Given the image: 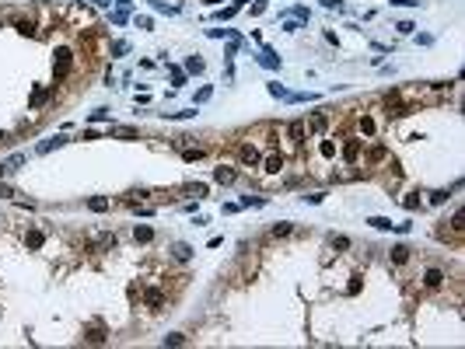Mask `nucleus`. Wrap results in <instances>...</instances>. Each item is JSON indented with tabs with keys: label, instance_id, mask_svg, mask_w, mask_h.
Segmentation results:
<instances>
[{
	"label": "nucleus",
	"instance_id": "obj_13",
	"mask_svg": "<svg viewBox=\"0 0 465 349\" xmlns=\"http://www.w3.org/2000/svg\"><path fill=\"white\" fill-rule=\"evenodd\" d=\"M357 126H360V133H364V137H375V130H378V123H375L371 115H360V119H357Z\"/></svg>",
	"mask_w": 465,
	"mask_h": 349
},
{
	"label": "nucleus",
	"instance_id": "obj_31",
	"mask_svg": "<svg viewBox=\"0 0 465 349\" xmlns=\"http://www.w3.org/2000/svg\"><path fill=\"white\" fill-rule=\"evenodd\" d=\"M444 199H448V192H444V189H441V192H434V196H430V203H434V206H441V203H444Z\"/></svg>",
	"mask_w": 465,
	"mask_h": 349
},
{
	"label": "nucleus",
	"instance_id": "obj_33",
	"mask_svg": "<svg viewBox=\"0 0 465 349\" xmlns=\"http://www.w3.org/2000/svg\"><path fill=\"white\" fill-rule=\"evenodd\" d=\"M332 248H339V252L350 248V238H332Z\"/></svg>",
	"mask_w": 465,
	"mask_h": 349
},
{
	"label": "nucleus",
	"instance_id": "obj_14",
	"mask_svg": "<svg viewBox=\"0 0 465 349\" xmlns=\"http://www.w3.org/2000/svg\"><path fill=\"white\" fill-rule=\"evenodd\" d=\"M392 262H395V266H406V262H409V248H406V245H395V248H392Z\"/></svg>",
	"mask_w": 465,
	"mask_h": 349
},
{
	"label": "nucleus",
	"instance_id": "obj_15",
	"mask_svg": "<svg viewBox=\"0 0 465 349\" xmlns=\"http://www.w3.org/2000/svg\"><path fill=\"white\" fill-rule=\"evenodd\" d=\"M63 143H67V137H53V140H42V143H39L35 150H39V154H49L53 147H63Z\"/></svg>",
	"mask_w": 465,
	"mask_h": 349
},
{
	"label": "nucleus",
	"instance_id": "obj_34",
	"mask_svg": "<svg viewBox=\"0 0 465 349\" xmlns=\"http://www.w3.org/2000/svg\"><path fill=\"white\" fill-rule=\"evenodd\" d=\"M171 80H175V84H185V73H182L178 67H171Z\"/></svg>",
	"mask_w": 465,
	"mask_h": 349
},
{
	"label": "nucleus",
	"instance_id": "obj_9",
	"mask_svg": "<svg viewBox=\"0 0 465 349\" xmlns=\"http://www.w3.org/2000/svg\"><path fill=\"white\" fill-rule=\"evenodd\" d=\"M238 154H241V161H245V164H259V147H252V143H245V147H241Z\"/></svg>",
	"mask_w": 465,
	"mask_h": 349
},
{
	"label": "nucleus",
	"instance_id": "obj_12",
	"mask_svg": "<svg viewBox=\"0 0 465 349\" xmlns=\"http://www.w3.org/2000/svg\"><path fill=\"white\" fill-rule=\"evenodd\" d=\"M367 223H371V227H375V230H392V227H395V230H399V223H392V220H388V216H367Z\"/></svg>",
	"mask_w": 465,
	"mask_h": 349
},
{
	"label": "nucleus",
	"instance_id": "obj_35",
	"mask_svg": "<svg viewBox=\"0 0 465 349\" xmlns=\"http://www.w3.org/2000/svg\"><path fill=\"white\" fill-rule=\"evenodd\" d=\"M301 25H298V18H291V21H284V32H298Z\"/></svg>",
	"mask_w": 465,
	"mask_h": 349
},
{
	"label": "nucleus",
	"instance_id": "obj_20",
	"mask_svg": "<svg viewBox=\"0 0 465 349\" xmlns=\"http://www.w3.org/2000/svg\"><path fill=\"white\" fill-rule=\"evenodd\" d=\"M318 154H322V157H336V143H332V140H322V143H318Z\"/></svg>",
	"mask_w": 465,
	"mask_h": 349
},
{
	"label": "nucleus",
	"instance_id": "obj_29",
	"mask_svg": "<svg viewBox=\"0 0 465 349\" xmlns=\"http://www.w3.org/2000/svg\"><path fill=\"white\" fill-rule=\"evenodd\" d=\"M269 94H273V98H287V91H284L280 84H269Z\"/></svg>",
	"mask_w": 465,
	"mask_h": 349
},
{
	"label": "nucleus",
	"instance_id": "obj_32",
	"mask_svg": "<svg viewBox=\"0 0 465 349\" xmlns=\"http://www.w3.org/2000/svg\"><path fill=\"white\" fill-rule=\"evenodd\" d=\"M241 206H262V199H259V196H245Z\"/></svg>",
	"mask_w": 465,
	"mask_h": 349
},
{
	"label": "nucleus",
	"instance_id": "obj_18",
	"mask_svg": "<svg viewBox=\"0 0 465 349\" xmlns=\"http://www.w3.org/2000/svg\"><path fill=\"white\" fill-rule=\"evenodd\" d=\"M14 28H18L21 35H35V25H32L28 18H14Z\"/></svg>",
	"mask_w": 465,
	"mask_h": 349
},
{
	"label": "nucleus",
	"instance_id": "obj_27",
	"mask_svg": "<svg viewBox=\"0 0 465 349\" xmlns=\"http://www.w3.org/2000/svg\"><path fill=\"white\" fill-rule=\"evenodd\" d=\"M284 234H291V223H276L273 227V238H284Z\"/></svg>",
	"mask_w": 465,
	"mask_h": 349
},
{
	"label": "nucleus",
	"instance_id": "obj_28",
	"mask_svg": "<svg viewBox=\"0 0 465 349\" xmlns=\"http://www.w3.org/2000/svg\"><path fill=\"white\" fill-rule=\"evenodd\" d=\"M395 28H399V32H402V35H409V32H413V28H416V25H413V21H399V25H395Z\"/></svg>",
	"mask_w": 465,
	"mask_h": 349
},
{
	"label": "nucleus",
	"instance_id": "obj_26",
	"mask_svg": "<svg viewBox=\"0 0 465 349\" xmlns=\"http://www.w3.org/2000/svg\"><path fill=\"white\" fill-rule=\"evenodd\" d=\"M126 18H130V11H123V7H119V11L112 14V25H126Z\"/></svg>",
	"mask_w": 465,
	"mask_h": 349
},
{
	"label": "nucleus",
	"instance_id": "obj_37",
	"mask_svg": "<svg viewBox=\"0 0 465 349\" xmlns=\"http://www.w3.org/2000/svg\"><path fill=\"white\" fill-rule=\"evenodd\" d=\"M4 140H7V133H4V130H0V143H4Z\"/></svg>",
	"mask_w": 465,
	"mask_h": 349
},
{
	"label": "nucleus",
	"instance_id": "obj_23",
	"mask_svg": "<svg viewBox=\"0 0 465 349\" xmlns=\"http://www.w3.org/2000/svg\"><path fill=\"white\" fill-rule=\"evenodd\" d=\"M87 206L95 209V213H102V209H109V199H102V196H95V199H87Z\"/></svg>",
	"mask_w": 465,
	"mask_h": 349
},
{
	"label": "nucleus",
	"instance_id": "obj_2",
	"mask_svg": "<svg viewBox=\"0 0 465 349\" xmlns=\"http://www.w3.org/2000/svg\"><path fill=\"white\" fill-rule=\"evenodd\" d=\"M343 161L346 164H357L360 161V140H346L343 143Z\"/></svg>",
	"mask_w": 465,
	"mask_h": 349
},
{
	"label": "nucleus",
	"instance_id": "obj_3",
	"mask_svg": "<svg viewBox=\"0 0 465 349\" xmlns=\"http://www.w3.org/2000/svg\"><path fill=\"white\" fill-rule=\"evenodd\" d=\"M70 49H56V63H53V70H56V77H63L67 70H70Z\"/></svg>",
	"mask_w": 465,
	"mask_h": 349
},
{
	"label": "nucleus",
	"instance_id": "obj_38",
	"mask_svg": "<svg viewBox=\"0 0 465 349\" xmlns=\"http://www.w3.org/2000/svg\"><path fill=\"white\" fill-rule=\"evenodd\" d=\"M95 4H112V0H95Z\"/></svg>",
	"mask_w": 465,
	"mask_h": 349
},
{
	"label": "nucleus",
	"instance_id": "obj_25",
	"mask_svg": "<svg viewBox=\"0 0 465 349\" xmlns=\"http://www.w3.org/2000/svg\"><path fill=\"white\" fill-rule=\"evenodd\" d=\"M185 342V335L182 332H171V335H164V346H182Z\"/></svg>",
	"mask_w": 465,
	"mask_h": 349
},
{
	"label": "nucleus",
	"instance_id": "obj_24",
	"mask_svg": "<svg viewBox=\"0 0 465 349\" xmlns=\"http://www.w3.org/2000/svg\"><path fill=\"white\" fill-rule=\"evenodd\" d=\"M133 238H137V241H151V238H154V230H151V227H137V230H133Z\"/></svg>",
	"mask_w": 465,
	"mask_h": 349
},
{
	"label": "nucleus",
	"instance_id": "obj_11",
	"mask_svg": "<svg viewBox=\"0 0 465 349\" xmlns=\"http://www.w3.org/2000/svg\"><path fill=\"white\" fill-rule=\"evenodd\" d=\"M214 182H221V185H231V182H234V168H224V164H221V168L214 171Z\"/></svg>",
	"mask_w": 465,
	"mask_h": 349
},
{
	"label": "nucleus",
	"instance_id": "obj_30",
	"mask_svg": "<svg viewBox=\"0 0 465 349\" xmlns=\"http://www.w3.org/2000/svg\"><path fill=\"white\" fill-rule=\"evenodd\" d=\"M105 119H109V112H105V108H98V112H91V123H105Z\"/></svg>",
	"mask_w": 465,
	"mask_h": 349
},
{
	"label": "nucleus",
	"instance_id": "obj_6",
	"mask_svg": "<svg viewBox=\"0 0 465 349\" xmlns=\"http://www.w3.org/2000/svg\"><path fill=\"white\" fill-rule=\"evenodd\" d=\"M144 300H147V307H151V311H161V307H164V293H161V290H154V286L144 293Z\"/></svg>",
	"mask_w": 465,
	"mask_h": 349
},
{
	"label": "nucleus",
	"instance_id": "obj_21",
	"mask_svg": "<svg viewBox=\"0 0 465 349\" xmlns=\"http://www.w3.org/2000/svg\"><path fill=\"white\" fill-rule=\"evenodd\" d=\"M185 70H189V73H203V60H200V56H189V60H185Z\"/></svg>",
	"mask_w": 465,
	"mask_h": 349
},
{
	"label": "nucleus",
	"instance_id": "obj_5",
	"mask_svg": "<svg viewBox=\"0 0 465 349\" xmlns=\"http://www.w3.org/2000/svg\"><path fill=\"white\" fill-rule=\"evenodd\" d=\"M325 126H329V119H325V112H311V119H308V130L311 133H325Z\"/></svg>",
	"mask_w": 465,
	"mask_h": 349
},
{
	"label": "nucleus",
	"instance_id": "obj_4",
	"mask_svg": "<svg viewBox=\"0 0 465 349\" xmlns=\"http://www.w3.org/2000/svg\"><path fill=\"white\" fill-rule=\"evenodd\" d=\"M280 168H284V154H266V157H262V171L276 175Z\"/></svg>",
	"mask_w": 465,
	"mask_h": 349
},
{
	"label": "nucleus",
	"instance_id": "obj_10",
	"mask_svg": "<svg viewBox=\"0 0 465 349\" xmlns=\"http://www.w3.org/2000/svg\"><path fill=\"white\" fill-rule=\"evenodd\" d=\"M171 259H178V262H189V259H193V248L178 241V245H171Z\"/></svg>",
	"mask_w": 465,
	"mask_h": 349
},
{
	"label": "nucleus",
	"instance_id": "obj_1",
	"mask_svg": "<svg viewBox=\"0 0 465 349\" xmlns=\"http://www.w3.org/2000/svg\"><path fill=\"white\" fill-rule=\"evenodd\" d=\"M423 286H427V290H441V286H444V273H441L437 266H430V269L423 273Z\"/></svg>",
	"mask_w": 465,
	"mask_h": 349
},
{
	"label": "nucleus",
	"instance_id": "obj_7",
	"mask_svg": "<svg viewBox=\"0 0 465 349\" xmlns=\"http://www.w3.org/2000/svg\"><path fill=\"white\" fill-rule=\"evenodd\" d=\"M259 63H262L266 70H276V67H280V56H276L269 46H262V56H259Z\"/></svg>",
	"mask_w": 465,
	"mask_h": 349
},
{
	"label": "nucleus",
	"instance_id": "obj_36",
	"mask_svg": "<svg viewBox=\"0 0 465 349\" xmlns=\"http://www.w3.org/2000/svg\"><path fill=\"white\" fill-rule=\"evenodd\" d=\"M0 196H14V192H11V189H7V185L0 182Z\"/></svg>",
	"mask_w": 465,
	"mask_h": 349
},
{
	"label": "nucleus",
	"instance_id": "obj_17",
	"mask_svg": "<svg viewBox=\"0 0 465 349\" xmlns=\"http://www.w3.org/2000/svg\"><path fill=\"white\" fill-rule=\"evenodd\" d=\"M84 339H87V342H105V328H102V325H91V328L84 332Z\"/></svg>",
	"mask_w": 465,
	"mask_h": 349
},
{
	"label": "nucleus",
	"instance_id": "obj_8",
	"mask_svg": "<svg viewBox=\"0 0 465 349\" xmlns=\"http://www.w3.org/2000/svg\"><path fill=\"white\" fill-rule=\"evenodd\" d=\"M287 137H291L294 147H301V143H305V123H291V126H287Z\"/></svg>",
	"mask_w": 465,
	"mask_h": 349
},
{
	"label": "nucleus",
	"instance_id": "obj_16",
	"mask_svg": "<svg viewBox=\"0 0 465 349\" xmlns=\"http://www.w3.org/2000/svg\"><path fill=\"white\" fill-rule=\"evenodd\" d=\"M42 241H46L42 230H28V234H25V245H28V248H42Z\"/></svg>",
	"mask_w": 465,
	"mask_h": 349
},
{
	"label": "nucleus",
	"instance_id": "obj_19",
	"mask_svg": "<svg viewBox=\"0 0 465 349\" xmlns=\"http://www.w3.org/2000/svg\"><path fill=\"white\" fill-rule=\"evenodd\" d=\"M203 154H207L203 147H182V157H185V161H200Z\"/></svg>",
	"mask_w": 465,
	"mask_h": 349
},
{
	"label": "nucleus",
	"instance_id": "obj_22",
	"mask_svg": "<svg viewBox=\"0 0 465 349\" xmlns=\"http://www.w3.org/2000/svg\"><path fill=\"white\" fill-rule=\"evenodd\" d=\"M367 161H371V164L385 161V147H371V150H367Z\"/></svg>",
	"mask_w": 465,
	"mask_h": 349
}]
</instances>
